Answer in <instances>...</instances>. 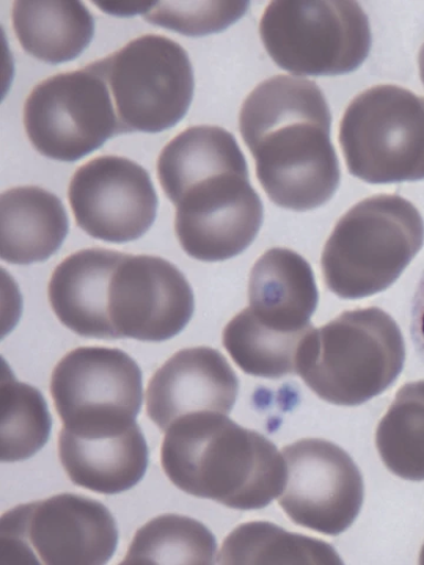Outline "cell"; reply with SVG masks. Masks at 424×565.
I'll return each mask as SVG.
<instances>
[{
    "label": "cell",
    "mask_w": 424,
    "mask_h": 565,
    "mask_svg": "<svg viewBox=\"0 0 424 565\" xmlns=\"http://www.w3.org/2000/svg\"><path fill=\"white\" fill-rule=\"evenodd\" d=\"M330 129L328 103L311 81L279 75L244 100L240 131L257 180L277 206L304 212L331 200L341 171Z\"/></svg>",
    "instance_id": "6da1fadb"
},
{
    "label": "cell",
    "mask_w": 424,
    "mask_h": 565,
    "mask_svg": "<svg viewBox=\"0 0 424 565\" xmlns=\"http://www.w3.org/2000/svg\"><path fill=\"white\" fill-rule=\"evenodd\" d=\"M166 433L162 468L177 488L194 498L258 510L285 488V458L273 441L226 415H188Z\"/></svg>",
    "instance_id": "7a4b0ae2"
},
{
    "label": "cell",
    "mask_w": 424,
    "mask_h": 565,
    "mask_svg": "<svg viewBox=\"0 0 424 565\" xmlns=\"http://www.w3.org/2000/svg\"><path fill=\"white\" fill-rule=\"evenodd\" d=\"M404 361L399 326L371 307L346 311L322 328L311 327L298 349L297 374L321 399L357 406L392 386Z\"/></svg>",
    "instance_id": "3957f363"
},
{
    "label": "cell",
    "mask_w": 424,
    "mask_h": 565,
    "mask_svg": "<svg viewBox=\"0 0 424 565\" xmlns=\"http://www.w3.org/2000/svg\"><path fill=\"white\" fill-rule=\"evenodd\" d=\"M424 244L416 206L396 196L367 199L336 224L322 254L326 286L346 299L370 297L392 287Z\"/></svg>",
    "instance_id": "277c9868"
},
{
    "label": "cell",
    "mask_w": 424,
    "mask_h": 565,
    "mask_svg": "<svg viewBox=\"0 0 424 565\" xmlns=\"http://www.w3.org/2000/svg\"><path fill=\"white\" fill-rule=\"evenodd\" d=\"M348 171L370 184L424 180V97L378 85L353 98L341 120Z\"/></svg>",
    "instance_id": "5b68a950"
},
{
    "label": "cell",
    "mask_w": 424,
    "mask_h": 565,
    "mask_svg": "<svg viewBox=\"0 0 424 565\" xmlns=\"http://www.w3.org/2000/svg\"><path fill=\"white\" fill-rule=\"evenodd\" d=\"M259 34L272 60L299 76L352 73L371 47L368 17L357 2H273Z\"/></svg>",
    "instance_id": "8992f818"
},
{
    "label": "cell",
    "mask_w": 424,
    "mask_h": 565,
    "mask_svg": "<svg viewBox=\"0 0 424 565\" xmlns=\"http://www.w3.org/2000/svg\"><path fill=\"white\" fill-rule=\"evenodd\" d=\"M88 66L108 84L121 134L162 132L190 108L194 90L190 58L165 35H141Z\"/></svg>",
    "instance_id": "52a82bcc"
},
{
    "label": "cell",
    "mask_w": 424,
    "mask_h": 565,
    "mask_svg": "<svg viewBox=\"0 0 424 565\" xmlns=\"http://www.w3.org/2000/svg\"><path fill=\"white\" fill-rule=\"evenodd\" d=\"M117 543L109 509L81 494L18 505L0 522V564L102 565Z\"/></svg>",
    "instance_id": "ba28073f"
},
{
    "label": "cell",
    "mask_w": 424,
    "mask_h": 565,
    "mask_svg": "<svg viewBox=\"0 0 424 565\" xmlns=\"http://www.w3.org/2000/svg\"><path fill=\"white\" fill-rule=\"evenodd\" d=\"M173 205L182 249L202 262L242 254L263 222V204L250 182L243 153L194 177Z\"/></svg>",
    "instance_id": "9c48e42d"
},
{
    "label": "cell",
    "mask_w": 424,
    "mask_h": 565,
    "mask_svg": "<svg viewBox=\"0 0 424 565\" xmlns=\"http://www.w3.org/2000/svg\"><path fill=\"white\" fill-rule=\"evenodd\" d=\"M24 127L33 148L60 162H76L121 135L108 84L88 65L35 85Z\"/></svg>",
    "instance_id": "30bf717a"
},
{
    "label": "cell",
    "mask_w": 424,
    "mask_h": 565,
    "mask_svg": "<svg viewBox=\"0 0 424 565\" xmlns=\"http://www.w3.org/2000/svg\"><path fill=\"white\" fill-rule=\"evenodd\" d=\"M50 392L63 428L95 435L131 426L144 403L137 363L118 349L78 348L53 369Z\"/></svg>",
    "instance_id": "8fae6325"
},
{
    "label": "cell",
    "mask_w": 424,
    "mask_h": 565,
    "mask_svg": "<svg viewBox=\"0 0 424 565\" xmlns=\"http://www.w3.org/2000/svg\"><path fill=\"white\" fill-rule=\"evenodd\" d=\"M287 480L277 501L290 520L338 536L357 520L364 499L360 469L331 441L305 438L282 450Z\"/></svg>",
    "instance_id": "7c38bea8"
},
{
    "label": "cell",
    "mask_w": 424,
    "mask_h": 565,
    "mask_svg": "<svg viewBox=\"0 0 424 565\" xmlns=\"http://www.w3.org/2000/svg\"><path fill=\"white\" fill-rule=\"evenodd\" d=\"M68 203L77 225L88 236L127 243L149 232L158 199L145 168L126 157L102 156L74 174Z\"/></svg>",
    "instance_id": "4fadbf2b"
},
{
    "label": "cell",
    "mask_w": 424,
    "mask_h": 565,
    "mask_svg": "<svg viewBox=\"0 0 424 565\" xmlns=\"http://www.w3.org/2000/svg\"><path fill=\"white\" fill-rule=\"evenodd\" d=\"M194 298L174 265L155 256L126 255L110 282L109 313L119 339L165 342L190 322Z\"/></svg>",
    "instance_id": "5bb4252c"
},
{
    "label": "cell",
    "mask_w": 424,
    "mask_h": 565,
    "mask_svg": "<svg viewBox=\"0 0 424 565\" xmlns=\"http://www.w3.org/2000/svg\"><path fill=\"white\" fill-rule=\"evenodd\" d=\"M239 395V379L222 353L200 347L176 352L150 380L147 413L167 431L176 420L199 413L229 415Z\"/></svg>",
    "instance_id": "9a60e30c"
},
{
    "label": "cell",
    "mask_w": 424,
    "mask_h": 565,
    "mask_svg": "<svg viewBox=\"0 0 424 565\" xmlns=\"http://www.w3.org/2000/svg\"><path fill=\"white\" fill-rule=\"evenodd\" d=\"M108 249H85L64 259L49 282L53 312L82 338L118 340L109 313L112 278L124 257Z\"/></svg>",
    "instance_id": "2e32d148"
},
{
    "label": "cell",
    "mask_w": 424,
    "mask_h": 565,
    "mask_svg": "<svg viewBox=\"0 0 424 565\" xmlns=\"http://www.w3.org/2000/svg\"><path fill=\"white\" fill-rule=\"evenodd\" d=\"M59 452L68 479L104 494L134 488L148 468V446L137 422L102 435H77L62 428Z\"/></svg>",
    "instance_id": "e0dca14e"
},
{
    "label": "cell",
    "mask_w": 424,
    "mask_h": 565,
    "mask_svg": "<svg viewBox=\"0 0 424 565\" xmlns=\"http://www.w3.org/2000/svg\"><path fill=\"white\" fill-rule=\"evenodd\" d=\"M250 309L265 327L295 332L308 329L318 303L309 263L289 249H271L250 277Z\"/></svg>",
    "instance_id": "ac0fdd59"
},
{
    "label": "cell",
    "mask_w": 424,
    "mask_h": 565,
    "mask_svg": "<svg viewBox=\"0 0 424 565\" xmlns=\"http://www.w3.org/2000/svg\"><path fill=\"white\" fill-rule=\"evenodd\" d=\"M68 233L61 200L39 186L7 190L0 196V257L15 265L44 262Z\"/></svg>",
    "instance_id": "d6986e66"
},
{
    "label": "cell",
    "mask_w": 424,
    "mask_h": 565,
    "mask_svg": "<svg viewBox=\"0 0 424 565\" xmlns=\"http://www.w3.org/2000/svg\"><path fill=\"white\" fill-rule=\"evenodd\" d=\"M18 42L34 58L50 64L76 60L91 45L95 20L81 2H22L12 6Z\"/></svg>",
    "instance_id": "ffe728a7"
},
{
    "label": "cell",
    "mask_w": 424,
    "mask_h": 565,
    "mask_svg": "<svg viewBox=\"0 0 424 565\" xmlns=\"http://www.w3.org/2000/svg\"><path fill=\"white\" fill-rule=\"evenodd\" d=\"M278 331L261 323L250 308L223 331V345L245 374L277 380L297 374V353L306 333Z\"/></svg>",
    "instance_id": "44dd1931"
},
{
    "label": "cell",
    "mask_w": 424,
    "mask_h": 565,
    "mask_svg": "<svg viewBox=\"0 0 424 565\" xmlns=\"http://www.w3.org/2000/svg\"><path fill=\"white\" fill-rule=\"evenodd\" d=\"M218 556L220 564H342L328 543L287 533L268 522L241 524Z\"/></svg>",
    "instance_id": "7402d4cb"
},
{
    "label": "cell",
    "mask_w": 424,
    "mask_h": 565,
    "mask_svg": "<svg viewBox=\"0 0 424 565\" xmlns=\"http://www.w3.org/2000/svg\"><path fill=\"white\" fill-rule=\"evenodd\" d=\"M384 466L403 480L424 481V381L403 385L379 424Z\"/></svg>",
    "instance_id": "603a6c76"
},
{
    "label": "cell",
    "mask_w": 424,
    "mask_h": 565,
    "mask_svg": "<svg viewBox=\"0 0 424 565\" xmlns=\"http://www.w3.org/2000/svg\"><path fill=\"white\" fill-rule=\"evenodd\" d=\"M215 536L201 522L167 514L141 526L123 564H212L215 563Z\"/></svg>",
    "instance_id": "cb8c5ba5"
},
{
    "label": "cell",
    "mask_w": 424,
    "mask_h": 565,
    "mask_svg": "<svg viewBox=\"0 0 424 565\" xmlns=\"http://www.w3.org/2000/svg\"><path fill=\"white\" fill-rule=\"evenodd\" d=\"M2 462H22L38 454L50 436L52 419L43 395L31 385L3 376Z\"/></svg>",
    "instance_id": "d4e9b609"
},
{
    "label": "cell",
    "mask_w": 424,
    "mask_h": 565,
    "mask_svg": "<svg viewBox=\"0 0 424 565\" xmlns=\"http://www.w3.org/2000/svg\"><path fill=\"white\" fill-rule=\"evenodd\" d=\"M247 8V2H159L148 3L144 15L153 25L200 38L233 25Z\"/></svg>",
    "instance_id": "484cf974"
},
{
    "label": "cell",
    "mask_w": 424,
    "mask_h": 565,
    "mask_svg": "<svg viewBox=\"0 0 424 565\" xmlns=\"http://www.w3.org/2000/svg\"><path fill=\"white\" fill-rule=\"evenodd\" d=\"M411 333L418 356L424 363V271L413 298Z\"/></svg>",
    "instance_id": "4316f807"
},
{
    "label": "cell",
    "mask_w": 424,
    "mask_h": 565,
    "mask_svg": "<svg viewBox=\"0 0 424 565\" xmlns=\"http://www.w3.org/2000/svg\"><path fill=\"white\" fill-rule=\"evenodd\" d=\"M418 67H420L421 81L424 85V44L422 45L420 53H418Z\"/></svg>",
    "instance_id": "83f0119b"
},
{
    "label": "cell",
    "mask_w": 424,
    "mask_h": 565,
    "mask_svg": "<svg viewBox=\"0 0 424 565\" xmlns=\"http://www.w3.org/2000/svg\"><path fill=\"white\" fill-rule=\"evenodd\" d=\"M420 563L424 564V545H423L422 551H421Z\"/></svg>",
    "instance_id": "f1b7e54d"
}]
</instances>
